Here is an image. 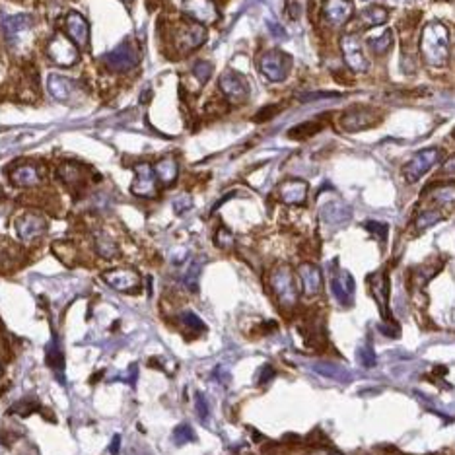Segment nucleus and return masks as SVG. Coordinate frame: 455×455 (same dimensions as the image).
Segmentation results:
<instances>
[{"label":"nucleus","instance_id":"f257e3e1","mask_svg":"<svg viewBox=\"0 0 455 455\" xmlns=\"http://www.w3.org/2000/svg\"><path fill=\"white\" fill-rule=\"evenodd\" d=\"M422 57L430 67H444L449 58V31L440 22H430L422 29L420 38Z\"/></svg>","mask_w":455,"mask_h":455},{"label":"nucleus","instance_id":"f03ea898","mask_svg":"<svg viewBox=\"0 0 455 455\" xmlns=\"http://www.w3.org/2000/svg\"><path fill=\"white\" fill-rule=\"evenodd\" d=\"M271 288L279 298L281 306L292 308L298 301V286L294 282V274L288 267H276L271 274Z\"/></svg>","mask_w":455,"mask_h":455},{"label":"nucleus","instance_id":"7ed1b4c3","mask_svg":"<svg viewBox=\"0 0 455 455\" xmlns=\"http://www.w3.org/2000/svg\"><path fill=\"white\" fill-rule=\"evenodd\" d=\"M290 57L284 55L282 51H267L259 58V70L271 82H282L290 70Z\"/></svg>","mask_w":455,"mask_h":455},{"label":"nucleus","instance_id":"20e7f679","mask_svg":"<svg viewBox=\"0 0 455 455\" xmlns=\"http://www.w3.org/2000/svg\"><path fill=\"white\" fill-rule=\"evenodd\" d=\"M438 160H440L438 148H427V150L417 152L411 158V162L405 165V177H407L408 183H417L420 177H424L438 164Z\"/></svg>","mask_w":455,"mask_h":455},{"label":"nucleus","instance_id":"39448f33","mask_svg":"<svg viewBox=\"0 0 455 455\" xmlns=\"http://www.w3.org/2000/svg\"><path fill=\"white\" fill-rule=\"evenodd\" d=\"M340 49H342V57L345 63L349 65L354 72H366L370 68V63L366 55H364V49H362V41L356 33H347L340 39Z\"/></svg>","mask_w":455,"mask_h":455},{"label":"nucleus","instance_id":"423d86ee","mask_svg":"<svg viewBox=\"0 0 455 455\" xmlns=\"http://www.w3.org/2000/svg\"><path fill=\"white\" fill-rule=\"evenodd\" d=\"M181 10L187 18H191L199 26H213L218 22V8L213 0H183Z\"/></svg>","mask_w":455,"mask_h":455},{"label":"nucleus","instance_id":"0eeeda50","mask_svg":"<svg viewBox=\"0 0 455 455\" xmlns=\"http://www.w3.org/2000/svg\"><path fill=\"white\" fill-rule=\"evenodd\" d=\"M220 90L222 94L226 96V99L230 104H245L247 97H249V84L245 82V78L238 72H232V70H226L222 76H220Z\"/></svg>","mask_w":455,"mask_h":455},{"label":"nucleus","instance_id":"6e6552de","mask_svg":"<svg viewBox=\"0 0 455 455\" xmlns=\"http://www.w3.org/2000/svg\"><path fill=\"white\" fill-rule=\"evenodd\" d=\"M379 119L381 117L378 115L376 109L372 107H354L347 111L340 123H342V129L349 131V133H358V131H364V129H370V126L379 125Z\"/></svg>","mask_w":455,"mask_h":455},{"label":"nucleus","instance_id":"1a4fd4ad","mask_svg":"<svg viewBox=\"0 0 455 455\" xmlns=\"http://www.w3.org/2000/svg\"><path fill=\"white\" fill-rule=\"evenodd\" d=\"M106 67L111 72H126L138 63V51L133 43H121L119 47L113 49L111 53H107L104 57Z\"/></svg>","mask_w":455,"mask_h":455},{"label":"nucleus","instance_id":"9d476101","mask_svg":"<svg viewBox=\"0 0 455 455\" xmlns=\"http://www.w3.org/2000/svg\"><path fill=\"white\" fill-rule=\"evenodd\" d=\"M47 55L53 63H57L60 67H70L78 60V47L70 39L58 33L49 41Z\"/></svg>","mask_w":455,"mask_h":455},{"label":"nucleus","instance_id":"9b49d317","mask_svg":"<svg viewBox=\"0 0 455 455\" xmlns=\"http://www.w3.org/2000/svg\"><path fill=\"white\" fill-rule=\"evenodd\" d=\"M33 24V19L28 14H18V16H0V29L4 38L12 47H19V41L26 35Z\"/></svg>","mask_w":455,"mask_h":455},{"label":"nucleus","instance_id":"f8f14e48","mask_svg":"<svg viewBox=\"0 0 455 455\" xmlns=\"http://www.w3.org/2000/svg\"><path fill=\"white\" fill-rule=\"evenodd\" d=\"M321 14L329 26H345L354 16V4L350 0H323Z\"/></svg>","mask_w":455,"mask_h":455},{"label":"nucleus","instance_id":"ddd939ff","mask_svg":"<svg viewBox=\"0 0 455 455\" xmlns=\"http://www.w3.org/2000/svg\"><path fill=\"white\" fill-rule=\"evenodd\" d=\"M47 230V220L41 214L28 213L16 220V232L22 242H35Z\"/></svg>","mask_w":455,"mask_h":455},{"label":"nucleus","instance_id":"4468645a","mask_svg":"<svg viewBox=\"0 0 455 455\" xmlns=\"http://www.w3.org/2000/svg\"><path fill=\"white\" fill-rule=\"evenodd\" d=\"M65 29H67V35L70 38V41L78 49H82V51L90 49V26H88V22L82 14L70 12L67 19H65Z\"/></svg>","mask_w":455,"mask_h":455},{"label":"nucleus","instance_id":"2eb2a0df","mask_svg":"<svg viewBox=\"0 0 455 455\" xmlns=\"http://www.w3.org/2000/svg\"><path fill=\"white\" fill-rule=\"evenodd\" d=\"M204 41H206V29L203 26H199V24L183 26L175 33V47L179 49L181 53H191L197 47H201Z\"/></svg>","mask_w":455,"mask_h":455},{"label":"nucleus","instance_id":"dca6fc26","mask_svg":"<svg viewBox=\"0 0 455 455\" xmlns=\"http://www.w3.org/2000/svg\"><path fill=\"white\" fill-rule=\"evenodd\" d=\"M135 183H133V193L142 199H152L156 197V177L154 167L150 164H138L135 167Z\"/></svg>","mask_w":455,"mask_h":455},{"label":"nucleus","instance_id":"f3484780","mask_svg":"<svg viewBox=\"0 0 455 455\" xmlns=\"http://www.w3.org/2000/svg\"><path fill=\"white\" fill-rule=\"evenodd\" d=\"M104 281L119 292H135L140 286V276L133 269H115L104 274Z\"/></svg>","mask_w":455,"mask_h":455},{"label":"nucleus","instance_id":"a211bd4d","mask_svg":"<svg viewBox=\"0 0 455 455\" xmlns=\"http://www.w3.org/2000/svg\"><path fill=\"white\" fill-rule=\"evenodd\" d=\"M331 292L342 306H350L354 298V279L349 271H339L331 281Z\"/></svg>","mask_w":455,"mask_h":455},{"label":"nucleus","instance_id":"6ab92c4d","mask_svg":"<svg viewBox=\"0 0 455 455\" xmlns=\"http://www.w3.org/2000/svg\"><path fill=\"white\" fill-rule=\"evenodd\" d=\"M370 286H372V292H374V298L378 301V308L381 311V317L383 320H389V281H388V272L379 271L374 272L370 276Z\"/></svg>","mask_w":455,"mask_h":455},{"label":"nucleus","instance_id":"aec40b11","mask_svg":"<svg viewBox=\"0 0 455 455\" xmlns=\"http://www.w3.org/2000/svg\"><path fill=\"white\" fill-rule=\"evenodd\" d=\"M298 276H300L301 282V290L306 296H317L323 288V276H321V271L315 267V265H311V263H304L300 265V269H298Z\"/></svg>","mask_w":455,"mask_h":455},{"label":"nucleus","instance_id":"412c9836","mask_svg":"<svg viewBox=\"0 0 455 455\" xmlns=\"http://www.w3.org/2000/svg\"><path fill=\"white\" fill-rule=\"evenodd\" d=\"M310 187L301 179H288L281 185V199L286 204H304L308 199Z\"/></svg>","mask_w":455,"mask_h":455},{"label":"nucleus","instance_id":"4be33fe9","mask_svg":"<svg viewBox=\"0 0 455 455\" xmlns=\"http://www.w3.org/2000/svg\"><path fill=\"white\" fill-rule=\"evenodd\" d=\"M321 220L331 226V228H335V226H342L345 222H349L350 218V208L347 204L337 203V201H331V203L323 204V208H321Z\"/></svg>","mask_w":455,"mask_h":455},{"label":"nucleus","instance_id":"5701e85b","mask_svg":"<svg viewBox=\"0 0 455 455\" xmlns=\"http://www.w3.org/2000/svg\"><path fill=\"white\" fill-rule=\"evenodd\" d=\"M10 181L16 187H33L41 181V175L35 165L24 164L18 165L12 174H10Z\"/></svg>","mask_w":455,"mask_h":455},{"label":"nucleus","instance_id":"b1692460","mask_svg":"<svg viewBox=\"0 0 455 455\" xmlns=\"http://www.w3.org/2000/svg\"><path fill=\"white\" fill-rule=\"evenodd\" d=\"M427 197L438 206H454L455 185H432L427 191Z\"/></svg>","mask_w":455,"mask_h":455},{"label":"nucleus","instance_id":"393cba45","mask_svg":"<svg viewBox=\"0 0 455 455\" xmlns=\"http://www.w3.org/2000/svg\"><path fill=\"white\" fill-rule=\"evenodd\" d=\"M313 370L321 374L323 378H329L335 379V381H340V383H345V381H350L352 378V374H350V370L342 368L339 364H335V362H321V364H315Z\"/></svg>","mask_w":455,"mask_h":455},{"label":"nucleus","instance_id":"a878e982","mask_svg":"<svg viewBox=\"0 0 455 455\" xmlns=\"http://www.w3.org/2000/svg\"><path fill=\"white\" fill-rule=\"evenodd\" d=\"M154 174L164 185H172L175 179H177V174H179L177 162H175L174 158H162V160L154 165Z\"/></svg>","mask_w":455,"mask_h":455},{"label":"nucleus","instance_id":"bb28decb","mask_svg":"<svg viewBox=\"0 0 455 455\" xmlns=\"http://www.w3.org/2000/svg\"><path fill=\"white\" fill-rule=\"evenodd\" d=\"M388 19L389 12L383 6H370L368 10L362 12L360 26H364V28H378V26H383Z\"/></svg>","mask_w":455,"mask_h":455},{"label":"nucleus","instance_id":"cd10ccee","mask_svg":"<svg viewBox=\"0 0 455 455\" xmlns=\"http://www.w3.org/2000/svg\"><path fill=\"white\" fill-rule=\"evenodd\" d=\"M45 360H47L49 368H53L57 372V376H63V370H65V356H63V350L58 347L57 337H53V340L47 345L45 349Z\"/></svg>","mask_w":455,"mask_h":455},{"label":"nucleus","instance_id":"c85d7f7f","mask_svg":"<svg viewBox=\"0 0 455 455\" xmlns=\"http://www.w3.org/2000/svg\"><path fill=\"white\" fill-rule=\"evenodd\" d=\"M49 92L51 96L58 99V101H67L70 92H72V86L65 76H58V74H51L49 76Z\"/></svg>","mask_w":455,"mask_h":455},{"label":"nucleus","instance_id":"c756f323","mask_svg":"<svg viewBox=\"0 0 455 455\" xmlns=\"http://www.w3.org/2000/svg\"><path fill=\"white\" fill-rule=\"evenodd\" d=\"M321 129H323V123H320V121H308V123L292 126L290 131H288V136L294 138V140H306V138H310L315 133H320Z\"/></svg>","mask_w":455,"mask_h":455},{"label":"nucleus","instance_id":"7c9ffc66","mask_svg":"<svg viewBox=\"0 0 455 455\" xmlns=\"http://www.w3.org/2000/svg\"><path fill=\"white\" fill-rule=\"evenodd\" d=\"M391 45H393V33H391L389 29H386L378 38L368 39V47L372 49V53L378 55V57L386 55L389 49H391Z\"/></svg>","mask_w":455,"mask_h":455},{"label":"nucleus","instance_id":"2f4dec72","mask_svg":"<svg viewBox=\"0 0 455 455\" xmlns=\"http://www.w3.org/2000/svg\"><path fill=\"white\" fill-rule=\"evenodd\" d=\"M96 251L106 259H113L117 255V243L106 233H99L96 238Z\"/></svg>","mask_w":455,"mask_h":455},{"label":"nucleus","instance_id":"473e14b6","mask_svg":"<svg viewBox=\"0 0 455 455\" xmlns=\"http://www.w3.org/2000/svg\"><path fill=\"white\" fill-rule=\"evenodd\" d=\"M201 271H203V261L201 259H197V261L191 263V267L187 269L185 272V286L189 288L191 292H197L199 288V276H201Z\"/></svg>","mask_w":455,"mask_h":455},{"label":"nucleus","instance_id":"72a5a7b5","mask_svg":"<svg viewBox=\"0 0 455 455\" xmlns=\"http://www.w3.org/2000/svg\"><path fill=\"white\" fill-rule=\"evenodd\" d=\"M356 358H358L362 368H374L376 362H378L376 350L372 349L370 345H362V347H358V350H356Z\"/></svg>","mask_w":455,"mask_h":455},{"label":"nucleus","instance_id":"f704fd0d","mask_svg":"<svg viewBox=\"0 0 455 455\" xmlns=\"http://www.w3.org/2000/svg\"><path fill=\"white\" fill-rule=\"evenodd\" d=\"M58 175L63 177V181L67 185H80L82 183V172L78 169L76 165L67 164L58 169Z\"/></svg>","mask_w":455,"mask_h":455},{"label":"nucleus","instance_id":"c9c22d12","mask_svg":"<svg viewBox=\"0 0 455 455\" xmlns=\"http://www.w3.org/2000/svg\"><path fill=\"white\" fill-rule=\"evenodd\" d=\"M442 220L440 210H424L417 216V228L418 230H428L430 226H434Z\"/></svg>","mask_w":455,"mask_h":455},{"label":"nucleus","instance_id":"e433bc0d","mask_svg":"<svg viewBox=\"0 0 455 455\" xmlns=\"http://www.w3.org/2000/svg\"><path fill=\"white\" fill-rule=\"evenodd\" d=\"M174 442L177 446H183V444H189V442H195V432L191 424H179V427L174 430Z\"/></svg>","mask_w":455,"mask_h":455},{"label":"nucleus","instance_id":"4c0bfd02","mask_svg":"<svg viewBox=\"0 0 455 455\" xmlns=\"http://www.w3.org/2000/svg\"><path fill=\"white\" fill-rule=\"evenodd\" d=\"M193 74L201 84H206L208 78L213 76V65H210L208 60H199V63H195Z\"/></svg>","mask_w":455,"mask_h":455},{"label":"nucleus","instance_id":"58836bf2","mask_svg":"<svg viewBox=\"0 0 455 455\" xmlns=\"http://www.w3.org/2000/svg\"><path fill=\"white\" fill-rule=\"evenodd\" d=\"M181 323H183L187 329L191 331H204V323L201 321V317L193 313V311H183L181 313Z\"/></svg>","mask_w":455,"mask_h":455},{"label":"nucleus","instance_id":"ea45409f","mask_svg":"<svg viewBox=\"0 0 455 455\" xmlns=\"http://www.w3.org/2000/svg\"><path fill=\"white\" fill-rule=\"evenodd\" d=\"M214 242L218 247H222V249H230L233 245V233L230 230H226V228H220L218 232H216V238H214Z\"/></svg>","mask_w":455,"mask_h":455},{"label":"nucleus","instance_id":"a19ab883","mask_svg":"<svg viewBox=\"0 0 455 455\" xmlns=\"http://www.w3.org/2000/svg\"><path fill=\"white\" fill-rule=\"evenodd\" d=\"M195 407H197V415H199V418H201L203 422H206L208 417H210V411H208V403H206V399H204L203 393H197V395H195Z\"/></svg>","mask_w":455,"mask_h":455},{"label":"nucleus","instance_id":"79ce46f5","mask_svg":"<svg viewBox=\"0 0 455 455\" xmlns=\"http://www.w3.org/2000/svg\"><path fill=\"white\" fill-rule=\"evenodd\" d=\"M191 206H193V199H191L189 195H179V197L174 201V210L177 214L187 213Z\"/></svg>","mask_w":455,"mask_h":455},{"label":"nucleus","instance_id":"37998d69","mask_svg":"<svg viewBox=\"0 0 455 455\" xmlns=\"http://www.w3.org/2000/svg\"><path fill=\"white\" fill-rule=\"evenodd\" d=\"M436 272H438L436 267H434V269H430V267H427V269H424V267H420V269L415 271V282L422 286V284H427V282L430 281V279H432Z\"/></svg>","mask_w":455,"mask_h":455},{"label":"nucleus","instance_id":"c03bdc74","mask_svg":"<svg viewBox=\"0 0 455 455\" xmlns=\"http://www.w3.org/2000/svg\"><path fill=\"white\" fill-rule=\"evenodd\" d=\"M366 230L374 233V235H379L381 240L388 238V226H386L383 222H374V220H370V222H366Z\"/></svg>","mask_w":455,"mask_h":455},{"label":"nucleus","instance_id":"a18cd8bd","mask_svg":"<svg viewBox=\"0 0 455 455\" xmlns=\"http://www.w3.org/2000/svg\"><path fill=\"white\" fill-rule=\"evenodd\" d=\"M279 113V106H269L265 107V109H261L257 115H255V121L257 123H265V121H269V119H272V117Z\"/></svg>","mask_w":455,"mask_h":455},{"label":"nucleus","instance_id":"49530a36","mask_svg":"<svg viewBox=\"0 0 455 455\" xmlns=\"http://www.w3.org/2000/svg\"><path fill=\"white\" fill-rule=\"evenodd\" d=\"M442 174H444V175H454V177H455V156L447 158L446 162H444V165H442Z\"/></svg>","mask_w":455,"mask_h":455},{"label":"nucleus","instance_id":"de8ad7c7","mask_svg":"<svg viewBox=\"0 0 455 455\" xmlns=\"http://www.w3.org/2000/svg\"><path fill=\"white\" fill-rule=\"evenodd\" d=\"M339 94H333V92H323V94H308V96H301V101H311V99H325V97H337Z\"/></svg>","mask_w":455,"mask_h":455},{"label":"nucleus","instance_id":"09e8293b","mask_svg":"<svg viewBox=\"0 0 455 455\" xmlns=\"http://www.w3.org/2000/svg\"><path fill=\"white\" fill-rule=\"evenodd\" d=\"M274 378V370L271 366H263L261 370V376H259V383H267V381H271Z\"/></svg>","mask_w":455,"mask_h":455},{"label":"nucleus","instance_id":"8fccbe9b","mask_svg":"<svg viewBox=\"0 0 455 455\" xmlns=\"http://www.w3.org/2000/svg\"><path fill=\"white\" fill-rule=\"evenodd\" d=\"M119 444H121V436H113V442H111V446H109L111 455H119Z\"/></svg>","mask_w":455,"mask_h":455},{"label":"nucleus","instance_id":"3c124183","mask_svg":"<svg viewBox=\"0 0 455 455\" xmlns=\"http://www.w3.org/2000/svg\"><path fill=\"white\" fill-rule=\"evenodd\" d=\"M271 33L272 35H276V38H284V31H282L281 26H276V24H271Z\"/></svg>","mask_w":455,"mask_h":455},{"label":"nucleus","instance_id":"603ef678","mask_svg":"<svg viewBox=\"0 0 455 455\" xmlns=\"http://www.w3.org/2000/svg\"><path fill=\"white\" fill-rule=\"evenodd\" d=\"M0 376H2V368H0Z\"/></svg>","mask_w":455,"mask_h":455},{"label":"nucleus","instance_id":"864d4df0","mask_svg":"<svg viewBox=\"0 0 455 455\" xmlns=\"http://www.w3.org/2000/svg\"><path fill=\"white\" fill-rule=\"evenodd\" d=\"M126 2H129V0H126Z\"/></svg>","mask_w":455,"mask_h":455},{"label":"nucleus","instance_id":"5fc2aeb1","mask_svg":"<svg viewBox=\"0 0 455 455\" xmlns=\"http://www.w3.org/2000/svg\"><path fill=\"white\" fill-rule=\"evenodd\" d=\"M454 135H455V133H454Z\"/></svg>","mask_w":455,"mask_h":455}]
</instances>
